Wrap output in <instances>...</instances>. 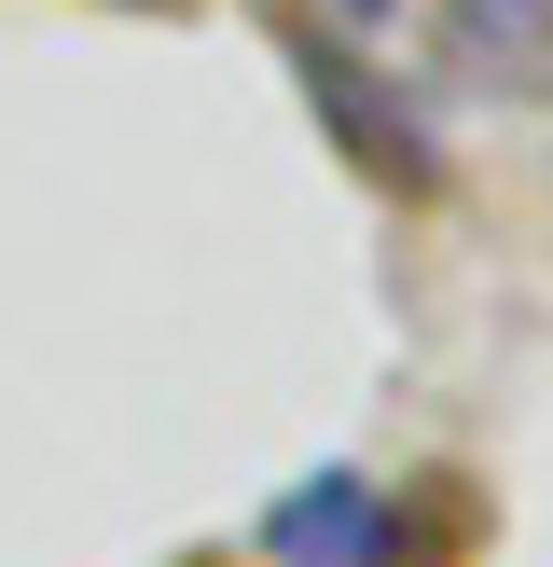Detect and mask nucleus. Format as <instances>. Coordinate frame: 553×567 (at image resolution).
Listing matches in <instances>:
<instances>
[{"label":"nucleus","mask_w":553,"mask_h":567,"mask_svg":"<svg viewBox=\"0 0 553 567\" xmlns=\"http://www.w3.org/2000/svg\"><path fill=\"white\" fill-rule=\"evenodd\" d=\"M291 70H304V97H319L332 153H346L359 181H387V194H429V181H442L429 125H415V111H401V97H387V83L346 55V28H291Z\"/></svg>","instance_id":"1"},{"label":"nucleus","mask_w":553,"mask_h":567,"mask_svg":"<svg viewBox=\"0 0 553 567\" xmlns=\"http://www.w3.org/2000/svg\"><path fill=\"white\" fill-rule=\"evenodd\" d=\"M401 0H319V28H387Z\"/></svg>","instance_id":"4"},{"label":"nucleus","mask_w":553,"mask_h":567,"mask_svg":"<svg viewBox=\"0 0 553 567\" xmlns=\"http://www.w3.org/2000/svg\"><path fill=\"white\" fill-rule=\"evenodd\" d=\"M111 14H153V0H111Z\"/></svg>","instance_id":"5"},{"label":"nucleus","mask_w":553,"mask_h":567,"mask_svg":"<svg viewBox=\"0 0 553 567\" xmlns=\"http://www.w3.org/2000/svg\"><path fill=\"white\" fill-rule=\"evenodd\" d=\"M429 55L470 97H553V0H442Z\"/></svg>","instance_id":"2"},{"label":"nucleus","mask_w":553,"mask_h":567,"mask_svg":"<svg viewBox=\"0 0 553 567\" xmlns=\"http://www.w3.org/2000/svg\"><path fill=\"white\" fill-rule=\"evenodd\" d=\"M276 567H374L387 540V498L359 485V471H304V485H276L263 498V526H249Z\"/></svg>","instance_id":"3"}]
</instances>
